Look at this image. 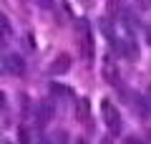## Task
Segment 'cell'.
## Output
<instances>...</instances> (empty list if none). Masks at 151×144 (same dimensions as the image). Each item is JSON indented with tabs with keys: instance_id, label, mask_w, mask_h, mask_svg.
<instances>
[{
	"instance_id": "8fae6325",
	"label": "cell",
	"mask_w": 151,
	"mask_h": 144,
	"mask_svg": "<svg viewBox=\"0 0 151 144\" xmlns=\"http://www.w3.org/2000/svg\"><path fill=\"white\" fill-rule=\"evenodd\" d=\"M146 104H149V109H151V84L146 86Z\"/></svg>"
},
{
	"instance_id": "52a82bcc",
	"label": "cell",
	"mask_w": 151,
	"mask_h": 144,
	"mask_svg": "<svg viewBox=\"0 0 151 144\" xmlns=\"http://www.w3.org/2000/svg\"><path fill=\"white\" fill-rule=\"evenodd\" d=\"M103 73H106V81H108V84H119V71H113L111 63L103 66Z\"/></svg>"
},
{
	"instance_id": "8992f818",
	"label": "cell",
	"mask_w": 151,
	"mask_h": 144,
	"mask_svg": "<svg viewBox=\"0 0 151 144\" xmlns=\"http://www.w3.org/2000/svg\"><path fill=\"white\" fill-rule=\"evenodd\" d=\"M88 111H91V106H88V99H78V109H76V116L81 119V121H86V119H88Z\"/></svg>"
},
{
	"instance_id": "3957f363",
	"label": "cell",
	"mask_w": 151,
	"mask_h": 144,
	"mask_svg": "<svg viewBox=\"0 0 151 144\" xmlns=\"http://www.w3.org/2000/svg\"><path fill=\"white\" fill-rule=\"evenodd\" d=\"M3 68H5L8 73H13V76H23L25 73V61L18 53H8L5 58H3Z\"/></svg>"
},
{
	"instance_id": "30bf717a",
	"label": "cell",
	"mask_w": 151,
	"mask_h": 144,
	"mask_svg": "<svg viewBox=\"0 0 151 144\" xmlns=\"http://www.w3.org/2000/svg\"><path fill=\"white\" fill-rule=\"evenodd\" d=\"M50 91H53V94H70V89H65V86H58V84L50 86Z\"/></svg>"
},
{
	"instance_id": "5bb4252c",
	"label": "cell",
	"mask_w": 151,
	"mask_h": 144,
	"mask_svg": "<svg viewBox=\"0 0 151 144\" xmlns=\"http://www.w3.org/2000/svg\"><path fill=\"white\" fill-rule=\"evenodd\" d=\"M101 144H113V139H111V137H103V139H101Z\"/></svg>"
},
{
	"instance_id": "4fadbf2b",
	"label": "cell",
	"mask_w": 151,
	"mask_h": 144,
	"mask_svg": "<svg viewBox=\"0 0 151 144\" xmlns=\"http://www.w3.org/2000/svg\"><path fill=\"white\" fill-rule=\"evenodd\" d=\"M146 41L151 43V25H146Z\"/></svg>"
},
{
	"instance_id": "6da1fadb",
	"label": "cell",
	"mask_w": 151,
	"mask_h": 144,
	"mask_svg": "<svg viewBox=\"0 0 151 144\" xmlns=\"http://www.w3.org/2000/svg\"><path fill=\"white\" fill-rule=\"evenodd\" d=\"M101 116H103V121H106V127L111 132H121V114H119V109L113 106V101H108V99L101 101Z\"/></svg>"
},
{
	"instance_id": "ba28073f",
	"label": "cell",
	"mask_w": 151,
	"mask_h": 144,
	"mask_svg": "<svg viewBox=\"0 0 151 144\" xmlns=\"http://www.w3.org/2000/svg\"><path fill=\"white\" fill-rule=\"evenodd\" d=\"M18 142H20V144H30V134H28V129H25V127L18 129Z\"/></svg>"
},
{
	"instance_id": "5b68a950",
	"label": "cell",
	"mask_w": 151,
	"mask_h": 144,
	"mask_svg": "<svg viewBox=\"0 0 151 144\" xmlns=\"http://www.w3.org/2000/svg\"><path fill=\"white\" fill-rule=\"evenodd\" d=\"M50 116H53V109H50V104H48V101L38 104V124H40V127H45V124L50 121Z\"/></svg>"
},
{
	"instance_id": "277c9868",
	"label": "cell",
	"mask_w": 151,
	"mask_h": 144,
	"mask_svg": "<svg viewBox=\"0 0 151 144\" xmlns=\"http://www.w3.org/2000/svg\"><path fill=\"white\" fill-rule=\"evenodd\" d=\"M70 68V56L68 53H63V56H58V58L50 63V73H55V76H60V73H65V71Z\"/></svg>"
},
{
	"instance_id": "7a4b0ae2",
	"label": "cell",
	"mask_w": 151,
	"mask_h": 144,
	"mask_svg": "<svg viewBox=\"0 0 151 144\" xmlns=\"http://www.w3.org/2000/svg\"><path fill=\"white\" fill-rule=\"evenodd\" d=\"M78 31H81V53L86 61L93 58V36H91V28H88V20H78Z\"/></svg>"
},
{
	"instance_id": "9a60e30c",
	"label": "cell",
	"mask_w": 151,
	"mask_h": 144,
	"mask_svg": "<svg viewBox=\"0 0 151 144\" xmlns=\"http://www.w3.org/2000/svg\"><path fill=\"white\" fill-rule=\"evenodd\" d=\"M76 144H86V139H76Z\"/></svg>"
},
{
	"instance_id": "2e32d148",
	"label": "cell",
	"mask_w": 151,
	"mask_h": 144,
	"mask_svg": "<svg viewBox=\"0 0 151 144\" xmlns=\"http://www.w3.org/2000/svg\"><path fill=\"white\" fill-rule=\"evenodd\" d=\"M40 144H50V142H48V139H40Z\"/></svg>"
},
{
	"instance_id": "e0dca14e",
	"label": "cell",
	"mask_w": 151,
	"mask_h": 144,
	"mask_svg": "<svg viewBox=\"0 0 151 144\" xmlns=\"http://www.w3.org/2000/svg\"><path fill=\"white\" fill-rule=\"evenodd\" d=\"M3 144H10V142H3Z\"/></svg>"
},
{
	"instance_id": "9c48e42d",
	"label": "cell",
	"mask_w": 151,
	"mask_h": 144,
	"mask_svg": "<svg viewBox=\"0 0 151 144\" xmlns=\"http://www.w3.org/2000/svg\"><path fill=\"white\" fill-rule=\"evenodd\" d=\"M3 36H5V38H10V36H13V28H10V23H8V18H5V15H3Z\"/></svg>"
},
{
	"instance_id": "7c38bea8",
	"label": "cell",
	"mask_w": 151,
	"mask_h": 144,
	"mask_svg": "<svg viewBox=\"0 0 151 144\" xmlns=\"http://www.w3.org/2000/svg\"><path fill=\"white\" fill-rule=\"evenodd\" d=\"M124 144H144V142H141V139H136V137H129Z\"/></svg>"
}]
</instances>
